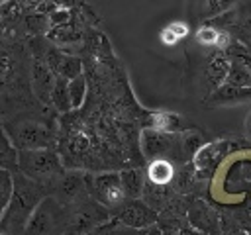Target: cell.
Here are the masks:
<instances>
[{"label":"cell","mask_w":251,"mask_h":235,"mask_svg":"<svg viewBox=\"0 0 251 235\" xmlns=\"http://www.w3.org/2000/svg\"><path fill=\"white\" fill-rule=\"evenodd\" d=\"M12 174H14V188H12L10 202L0 217V233L24 231L31 212L47 196V184L37 182L20 170H14Z\"/></svg>","instance_id":"obj_1"},{"label":"cell","mask_w":251,"mask_h":235,"mask_svg":"<svg viewBox=\"0 0 251 235\" xmlns=\"http://www.w3.org/2000/svg\"><path fill=\"white\" fill-rule=\"evenodd\" d=\"M18 170L37 182L51 184L63 174V164L53 147L18 149Z\"/></svg>","instance_id":"obj_2"},{"label":"cell","mask_w":251,"mask_h":235,"mask_svg":"<svg viewBox=\"0 0 251 235\" xmlns=\"http://www.w3.org/2000/svg\"><path fill=\"white\" fill-rule=\"evenodd\" d=\"M10 139L14 141L16 149H41L55 145V133L41 121L33 119H20L4 123Z\"/></svg>","instance_id":"obj_3"},{"label":"cell","mask_w":251,"mask_h":235,"mask_svg":"<svg viewBox=\"0 0 251 235\" xmlns=\"http://www.w3.org/2000/svg\"><path fill=\"white\" fill-rule=\"evenodd\" d=\"M84 182H86V192L104 208H118L126 200L120 174H116V172L86 176Z\"/></svg>","instance_id":"obj_4"},{"label":"cell","mask_w":251,"mask_h":235,"mask_svg":"<svg viewBox=\"0 0 251 235\" xmlns=\"http://www.w3.org/2000/svg\"><path fill=\"white\" fill-rule=\"evenodd\" d=\"M63 206L51 198V196H45L37 206L35 210L31 212L29 219L25 221V227L24 231L25 233H51V231H57V227L65 225L63 223Z\"/></svg>","instance_id":"obj_5"},{"label":"cell","mask_w":251,"mask_h":235,"mask_svg":"<svg viewBox=\"0 0 251 235\" xmlns=\"http://www.w3.org/2000/svg\"><path fill=\"white\" fill-rule=\"evenodd\" d=\"M141 151L147 159H167L173 155L176 157V151H180V137L176 133L145 127L141 131Z\"/></svg>","instance_id":"obj_6"},{"label":"cell","mask_w":251,"mask_h":235,"mask_svg":"<svg viewBox=\"0 0 251 235\" xmlns=\"http://www.w3.org/2000/svg\"><path fill=\"white\" fill-rule=\"evenodd\" d=\"M116 219L120 223H124L129 229H143V227H151L159 221V213L155 208H151L149 204L137 200V198H126L118 208Z\"/></svg>","instance_id":"obj_7"},{"label":"cell","mask_w":251,"mask_h":235,"mask_svg":"<svg viewBox=\"0 0 251 235\" xmlns=\"http://www.w3.org/2000/svg\"><path fill=\"white\" fill-rule=\"evenodd\" d=\"M31 86L35 96L39 98L41 104H51V90L55 84V74L53 70L47 67V63L41 57H33L31 61Z\"/></svg>","instance_id":"obj_8"},{"label":"cell","mask_w":251,"mask_h":235,"mask_svg":"<svg viewBox=\"0 0 251 235\" xmlns=\"http://www.w3.org/2000/svg\"><path fill=\"white\" fill-rule=\"evenodd\" d=\"M186 215H188L190 225L196 227L198 231H204V233H218L220 231V215H218V212H214L202 200H194L188 206Z\"/></svg>","instance_id":"obj_9"},{"label":"cell","mask_w":251,"mask_h":235,"mask_svg":"<svg viewBox=\"0 0 251 235\" xmlns=\"http://www.w3.org/2000/svg\"><path fill=\"white\" fill-rule=\"evenodd\" d=\"M227 143L226 141H216V143H210V145H204L200 147L196 153H194V172L198 176H208L212 174V170L220 164L222 157L226 155V149Z\"/></svg>","instance_id":"obj_10"},{"label":"cell","mask_w":251,"mask_h":235,"mask_svg":"<svg viewBox=\"0 0 251 235\" xmlns=\"http://www.w3.org/2000/svg\"><path fill=\"white\" fill-rule=\"evenodd\" d=\"M84 192H86V182H84V176L80 172H67V174L63 172L57 178L55 194L61 202L73 204V202L84 198Z\"/></svg>","instance_id":"obj_11"},{"label":"cell","mask_w":251,"mask_h":235,"mask_svg":"<svg viewBox=\"0 0 251 235\" xmlns=\"http://www.w3.org/2000/svg\"><path fill=\"white\" fill-rule=\"evenodd\" d=\"M229 63H231V59L227 57V53L224 49H218L216 53H212V57L208 59V65L204 69V80H206L210 90L218 88L226 80Z\"/></svg>","instance_id":"obj_12"},{"label":"cell","mask_w":251,"mask_h":235,"mask_svg":"<svg viewBox=\"0 0 251 235\" xmlns=\"http://www.w3.org/2000/svg\"><path fill=\"white\" fill-rule=\"evenodd\" d=\"M47 39L51 43H57V45H73V43H78L82 39V29L78 27V24L75 20L69 18L65 24L53 25L47 31Z\"/></svg>","instance_id":"obj_13"},{"label":"cell","mask_w":251,"mask_h":235,"mask_svg":"<svg viewBox=\"0 0 251 235\" xmlns=\"http://www.w3.org/2000/svg\"><path fill=\"white\" fill-rule=\"evenodd\" d=\"M175 178V166L169 159H151L147 166V180L155 184H169Z\"/></svg>","instance_id":"obj_14"},{"label":"cell","mask_w":251,"mask_h":235,"mask_svg":"<svg viewBox=\"0 0 251 235\" xmlns=\"http://www.w3.org/2000/svg\"><path fill=\"white\" fill-rule=\"evenodd\" d=\"M0 168L18 170V149L14 141L10 139L8 131L4 129V123L0 121Z\"/></svg>","instance_id":"obj_15"},{"label":"cell","mask_w":251,"mask_h":235,"mask_svg":"<svg viewBox=\"0 0 251 235\" xmlns=\"http://www.w3.org/2000/svg\"><path fill=\"white\" fill-rule=\"evenodd\" d=\"M120 180H122V188L126 198H139L145 178H143V170L139 168H126L120 172Z\"/></svg>","instance_id":"obj_16"},{"label":"cell","mask_w":251,"mask_h":235,"mask_svg":"<svg viewBox=\"0 0 251 235\" xmlns=\"http://www.w3.org/2000/svg\"><path fill=\"white\" fill-rule=\"evenodd\" d=\"M229 59H231V57H229ZM224 84L237 86V88H251V70H249L247 65H243L239 59H231Z\"/></svg>","instance_id":"obj_17"},{"label":"cell","mask_w":251,"mask_h":235,"mask_svg":"<svg viewBox=\"0 0 251 235\" xmlns=\"http://www.w3.org/2000/svg\"><path fill=\"white\" fill-rule=\"evenodd\" d=\"M141 196H143V202L149 204L155 210L161 208V206H165L171 200V192H169L167 184H155V182H149V180H145L143 190H141Z\"/></svg>","instance_id":"obj_18"},{"label":"cell","mask_w":251,"mask_h":235,"mask_svg":"<svg viewBox=\"0 0 251 235\" xmlns=\"http://www.w3.org/2000/svg\"><path fill=\"white\" fill-rule=\"evenodd\" d=\"M24 8H25L24 0H2V4H0V18L4 22V27L14 25L22 18Z\"/></svg>","instance_id":"obj_19"},{"label":"cell","mask_w":251,"mask_h":235,"mask_svg":"<svg viewBox=\"0 0 251 235\" xmlns=\"http://www.w3.org/2000/svg\"><path fill=\"white\" fill-rule=\"evenodd\" d=\"M67 92H69V102L71 108H80L86 96V78L80 74H76L75 78L67 80Z\"/></svg>","instance_id":"obj_20"},{"label":"cell","mask_w":251,"mask_h":235,"mask_svg":"<svg viewBox=\"0 0 251 235\" xmlns=\"http://www.w3.org/2000/svg\"><path fill=\"white\" fill-rule=\"evenodd\" d=\"M51 104L59 112L73 110L71 108V102H69V92H67V78L55 76V84H53V90H51Z\"/></svg>","instance_id":"obj_21"},{"label":"cell","mask_w":251,"mask_h":235,"mask_svg":"<svg viewBox=\"0 0 251 235\" xmlns=\"http://www.w3.org/2000/svg\"><path fill=\"white\" fill-rule=\"evenodd\" d=\"M149 127H155V129H161V131H169V133H176L180 129V118L175 116V114L159 112V114L151 116Z\"/></svg>","instance_id":"obj_22"},{"label":"cell","mask_w":251,"mask_h":235,"mask_svg":"<svg viewBox=\"0 0 251 235\" xmlns=\"http://www.w3.org/2000/svg\"><path fill=\"white\" fill-rule=\"evenodd\" d=\"M25 29H27V33H31V35L37 37V35L47 33L51 29V20H49V16H43V14L33 12V14H29L25 18Z\"/></svg>","instance_id":"obj_23"},{"label":"cell","mask_w":251,"mask_h":235,"mask_svg":"<svg viewBox=\"0 0 251 235\" xmlns=\"http://www.w3.org/2000/svg\"><path fill=\"white\" fill-rule=\"evenodd\" d=\"M12 188H14V174L8 168H0V217L10 202L12 196Z\"/></svg>","instance_id":"obj_24"},{"label":"cell","mask_w":251,"mask_h":235,"mask_svg":"<svg viewBox=\"0 0 251 235\" xmlns=\"http://www.w3.org/2000/svg\"><path fill=\"white\" fill-rule=\"evenodd\" d=\"M241 0H204V8H202V16L204 18H216L224 12H229L235 4H239Z\"/></svg>","instance_id":"obj_25"},{"label":"cell","mask_w":251,"mask_h":235,"mask_svg":"<svg viewBox=\"0 0 251 235\" xmlns=\"http://www.w3.org/2000/svg\"><path fill=\"white\" fill-rule=\"evenodd\" d=\"M14 57L10 51L0 47V88L14 78Z\"/></svg>","instance_id":"obj_26"},{"label":"cell","mask_w":251,"mask_h":235,"mask_svg":"<svg viewBox=\"0 0 251 235\" xmlns=\"http://www.w3.org/2000/svg\"><path fill=\"white\" fill-rule=\"evenodd\" d=\"M226 53H227V57H231V59H239L243 65H247V69L251 70V51L243 45V43H239L237 39H231V43L224 49Z\"/></svg>","instance_id":"obj_27"},{"label":"cell","mask_w":251,"mask_h":235,"mask_svg":"<svg viewBox=\"0 0 251 235\" xmlns=\"http://www.w3.org/2000/svg\"><path fill=\"white\" fill-rule=\"evenodd\" d=\"M233 31H235V35H237V41L243 43V45L251 51V20L237 24V25L233 27Z\"/></svg>","instance_id":"obj_28"},{"label":"cell","mask_w":251,"mask_h":235,"mask_svg":"<svg viewBox=\"0 0 251 235\" xmlns=\"http://www.w3.org/2000/svg\"><path fill=\"white\" fill-rule=\"evenodd\" d=\"M161 39H163L165 43H169V45H173V43H176V41H178V37L173 33V29H171L169 25L163 29V33H161Z\"/></svg>","instance_id":"obj_29"},{"label":"cell","mask_w":251,"mask_h":235,"mask_svg":"<svg viewBox=\"0 0 251 235\" xmlns=\"http://www.w3.org/2000/svg\"><path fill=\"white\" fill-rule=\"evenodd\" d=\"M6 31V27H4V22H2V18H0V33H4Z\"/></svg>","instance_id":"obj_30"},{"label":"cell","mask_w":251,"mask_h":235,"mask_svg":"<svg viewBox=\"0 0 251 235\" xmlns=\"http://www.w3.org/2000/svg\"><path fill=\"white\" fill-rule=\"evenodd\" d=\"M0 2H2V0H0Z\"/></svg>","instance_id":"obj_31"}]
</instances>
